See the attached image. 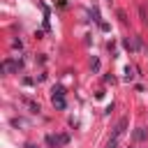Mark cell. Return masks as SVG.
Here are the masks:
<instances>
[{"instance_id":"1","label":"cell","mask_w":148,"mask_h":148,"mask_svg":"<svg viewBox=\"0 0 148 148\" xmlns=\"http://www.w3.org/2000/svg\"><path fill=\"white\" fill-rule=\"evenodd\" d=\"M53 106L60 109V111L67 106V104H65V90H62V88H53Z\"/></svg>"},{"instance_id":"2","label":"cell","mask_w":148,"mask_h":148,"mask_svg":"<svg viewBox=\"0 0 148 148\" xmlns=\"http://www.w3.org/2000/svg\"><path fill=\"white\" fill-rule=\"evenodd\" d=\"M67 141H69V136H67V134H60V136L49 134V136H46V143H49L51 148H58V146H62V143H67Z\"/></svg>"},{"instance_id":"3","label":"cell","mask_w":148,"mask_h":148,"mask_svg":"<svg viewBox=\"0 0 148 148\" xmlns=\"http://www.w3.org/2000/svg\"><path fill=\"white\" fill-rule=\"evenodd\" d=\"M23 67V60H5L2 62V69L5 72H18Z\"/></svg>"},{"instance_id":"4","label":"cell","mask_w":148,"mask_h":148,"mask_svg":"<svg viewBox=\"0 0 148 148\" xmlns=\"http://www.w3.org/2000/svg\"><path fill=\"white\" fill-rule=\"evenodd\" d=\"M125 130H127V118H120V120H118V125H116V130H113V136H118V139H120V134H123Z\"/></svg>"},{"instance_id":"5","label":"cell","mask_w":148,"mask_h":148,"mask_svg":"<svg viewBox=\"0 0 148 148\" xmlns=\"http://www.w3.org/2000/svg\"><path fill=\"white\" fill-rule=\"evenodd\" d=\"M134 139H136V141H146V139H148V130H146V127H136Z\"/></svg>"},{"instance_id":"6","label":"cell","mask_w":148,"mask_h":148,"mask_svg":"<svg viewBox=\"0 0 148 148\" xmlns=\"http://www.w3.org/2000/svg\"><path fill=\"white\" fill-rule=\"evenodd\" d=\"M125 81H134V67H125Z\"/></svg>"},{"instance_id":"7","label":"cell","mask_w":148,"mask_h":148,"mask_svg":"<svg viewBox=\"0 0 148 148\" xmlns=\"http://www.w3.org/2000/svg\"><path fill=\"white\" fill-rule=\"evenodd\" d=\"M139 14H141V21H143V23H148V12H146V5H141V7H139Z\"/></svg>"},{"instance_id":"8","label":"cell","mask_w":148,"mask_h":148,"mask_svg":"<svg viewBox=\"0 0 148 148\" xmlns=\"http://www.w3.org/2000/svg\"><path fill=\"white\" fill-rule=\"evenodd\" d=\"M106 148H118V136H111L106 141Z\"/></svg>"},{"instance_id":"9","label":"cell","mask_w":148,"mask_h":148,"mask_svg":"<svg viewBox=\"0 0 148 148\" xmlns=\"http://www.w3.org/2000/svg\"><path fill=\"white\" fill-rule=\"evenodd\" d=\"M90 67L97 72V69H99V60H97V58H92V60H90Z\"/></svg>"},{"instance_id":"10","label":"cell","mask_w":148,"mask_h":148,"mask_svg":"<svg viewBox=\"0 0 148 148\" xmlns=\"http://www.w3.org/2000/svg\"><path fill=\"white\" fill-rule=\"evenodd\" d=\"M12 46H14V49H21L23 44H21V39H14V42H12Z\"/></svg>"}]
</instances>
